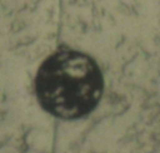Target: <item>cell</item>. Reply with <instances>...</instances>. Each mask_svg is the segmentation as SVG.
Returning <instances> with one entry per match:
<instances>
[{
  "instance_id": "obj_1",
  "label": "cell",
  "mask_w": 160,
  "mask_h": 153,
  "mask_svg": "<svg viewBox=\"0 0 160 153\" xmlns=\"http://www.w3.org/2000/svg\"><path fill=\"white\" fill-rule=\"evenodd\" d=\"M40 107L55 118L74 120L90 114L100 102L104 79L98 63L75 49H58L40 64L35 80Z\"/></svg>"
}]
</instances>
